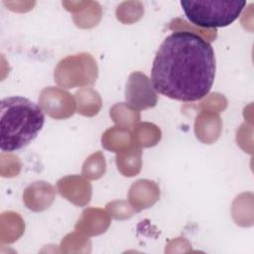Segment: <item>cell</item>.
<instances>
[{"instance_id":"1","label":"cell","mask_w":254,"mask_h":254,"mask_svg":"<svg viewBox=\"0 0 254 254\" xmlns=\"http://www.w3.org/2000/svg\"><path fill=\"white\" fill-rule=\"evenodd\" d=\"M214 51L190 31H175L159 47L151 70L152 87L171 99L192 102L208 94L215 77Z\"/></svg>"},{"instance_id":"2","label":"cell","mask_w":254,"mask_h":254,"mask_svg":"<svg viewBox=\"0 0 254 254\" xmlns=\"http://www.w3.org/2000/svg\"><path fill=\"white\" fill-rule=\"evenodd\" d=\"M45 115L40 105L23 96L3 98L0 103L2 152H14L28 146L42 130Z\"/></svg>"},{"instance_id":"3","label":"cell","mask_w":254,"mask_h":254,"mask_svg":"<svg viewBox=\"0 0 254 254\" xmlns=\"http://www.w3.org/2000/svg\"><path fill=\"white\" fill-rule=\"evenodd\" d=\"M245 1L197 0L181 1L183 11L189 21L200 28L214 29L232 24L241 14Z\"/></svg>"},{"instance_id":"4","label":"cell","mask_w":254,"mask_h":254,"mask_svg":"<svg viewBox=\"0 0 254 254\" xmlns=\"http://www.w3.org/2000/svg\"><path fill=\"white\" fill-rule=\"evenodd\" d=\"M96 64L86 54L69 57L62 61L57 67L55 76L60 84L67 87L92 83L96 78Z\"/></svg>"},{"instance_id":"5","label":"cell","mask_w":254,"mask_h":254,"mask_svg":"<svg viewBox=\"0 0 254 254\" xmlns=\"http://www.w3.org/2000/svg\"><path fill=\"white\" fill-rule=\"evenodd\" d=\"M126 99L141 109L156 105L157 96L145 74L134 72L130 75L126 87Z\"/></svg>"},{"instance_id":"6","label":"cell","mask_w":254,"mask_h":254,"mask_svg":"<svg viewBox=\"0 0 254 254\" xmlns=\"http://www.w3.org/2000/svg\"><path fill=\"white\" fill-rule=\"evenodd\" d=\"M42 108L55 118L68 117L73 113L74 105L71 96L58 88H47L41 95Z\"/></svg>"},{"instance_id":"7","label":"cell","mask_w":254,"mask_h":254,"mask_svg":"<svg viewBox=\"0 0 254 254\" xmlns=\"http://www.w3.org/2000/svg\"><path fill=\"white\" fill-rule=\"evenodd\" d=\"M63 195L76 204H85L90 197V186L77 177H68L59 182Z\"/></svg>"},{"instance_id":"8","label":"cell","mask_w":254,"mask_h":254,"mask_svg":"<svg viewBox=\"0 0 254 254\" xmlns=\"http://www.w3.org/2000/svg\"><path fill=\"white\" fill-rule=\"evenodd\" d=\"M54 192L50 185L39 182L26 189L24 200L27 206L33 210H43L49 207L53 201Z\"/></svg>"},{"instance_id":"9","label":"cell","mask_w":254,"mask_h":254,"mask_svg":"<svg viewBox=\"0 0 254 254\" xmlns=\"http://www.w3.org/2000/svg\"><path fill=\"white\" fill-rule=\"evenodd\" d=\"M131 200L140 208L152 205L159 197V190L153 182L138 181L130 190Z\"/></svg>"},{"instance_id":"10","label":"cell","mask_w":254,"mask_h":254,"mask_svg":"<svg viewBox=\"0 0 254 254\" xmlns=\"http://www.w3.org/2000/svg\"><path fill=\"white\" fill-rule=\"evenodd\" d=\"M220 131V121L217 116L202 114L197 117L195 123L196 136L203 142H211L215 140Z\"/></svg>"},{"instance_id":"11","label":"cell","mask_w":254,"mask_h":254,"mask_svg":"<svg viewBox=\"0 0 254 254\" xmlns=\"http://www.w3.org/2000/svg\"><path fill=\"white\" fill-rule=\"evenodd\" d=\"M81 105L80 112L84 115H93L97 113L100 107V99L98 94L90 89H83L76 93Z\"/></svg>"},{"instance_id":"12","label":"cell","mask_w":254,"mask_h":254,"mask_svg":"<svg viewBox=\"0 0 254 254\" xmlns=\"http://www.w3.org/2000/svg\"><path fill=\"white\" fill-rule=\"evenodd\" d=\"M118 169L124 176H134L140 171L141 161H140V152L138 150L134 151L127 156H118L117 158Z\"/></svg>"},{"instance_id":"13","label":"cell","mask_w":254,"mask_h":254,"mask_svg":"<svg viewBox=\"0 0 254 254\" xmlns=\"http://www.w3.org/2000/svg\"><path fill=\"white\" fill-rule=\"evenodd\" d=\"M136 135L140 144L144 147H149L157 144L161 138L160 130L153 124L144 123L138 126Z\"/></svg>"},{"instance_id":"14","label":"cell","mask_w":254,"mask_h":254,"mask_svg":"<svg viewBox=\"0 0 254 254\" xmlns=\"http://www.w3.org/2000/svg\"><path fill=\"white\" fill-rule=\"evenodd\" d=\"M129 142V134L126 131L119 130L117 128L109 129L102 137V145L108 150H118L124 144Z\"/></svg>"},{"instance_id":"15","label":"cell","mask_w":254,"mask_h":254,"mask_svg":"<svg viewBox=\"0 0 254 254\" xmlns=\"http://www.w3.org/2000/svg\"><path fill=\"white\" fill-rule=\"evenodd\" d=\"M110 115L112 116L115 122L124 125H132L135 121L139 119V114L126 104L115 105L111 109Z\"/></svg>"},{"instance_id":"16","label":"cell","mask_w":254,"mask_h":254,"mask_svg":"<svg viewBox=\"0 0 254 254\" xmlns=\"http://www.w3.org/2000/svg\"><path fill=\"white\" fill-rule=\"evenodd\" d=\"M105 170L104 158L100 153L94 154L88 158L83 166V174L91 179L99 178Z\"/></svg>"}]
</instances>
